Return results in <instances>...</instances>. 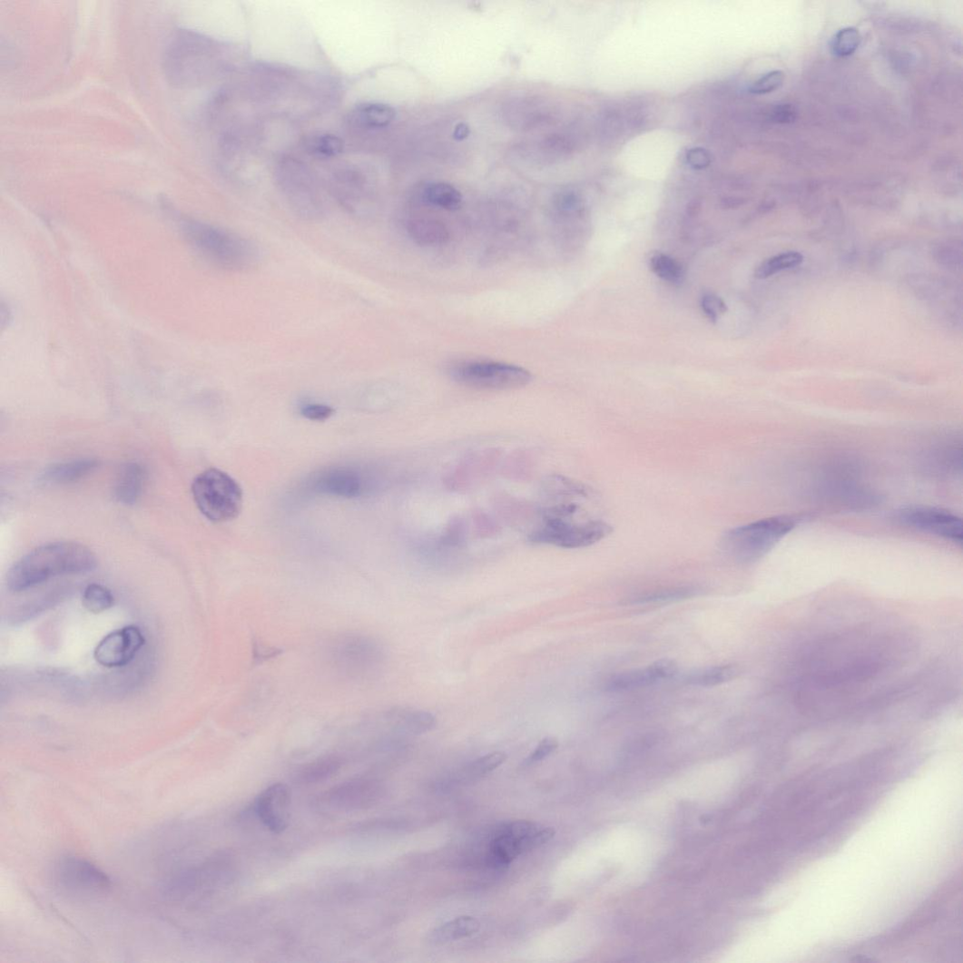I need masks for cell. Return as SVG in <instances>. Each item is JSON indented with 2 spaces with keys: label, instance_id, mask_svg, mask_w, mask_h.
<instances>
[{
  "label": "cell",
  "instance_id": "1",
  "mask_svg": "<svg viewBox=\"0 0 963 963\" xmlns=\"http://www.w3.org/2000/svg\"><path fill=\"white\" fill-rule=\"evenodd\" d=\"M595 494L586 485L555 475L542 482L537 524L529 535L535 544L582 549L602 541L613 527L589 507Z\"/></svg>",
  "mask_w": 963,
  "mask_h": 963
},
{
  "label": "cell",
  "instance_id": "2",
  "mask_svg": "<svg viewBox=\"0 0 963 963\" xmlns=\"http://www.w3.org/2000/svg\"><path fill=\"white\" fill-rule=\"evenodd\" d=\"M96 566V556L85 545L70 541L49 543L13 565L8 572L7 587L13 593H22L52 578L87 574Z\"/></svg>",
  "mask_w": 963,
  "mask_h": 963
},
{
  "label": "cell",
  "instance_id": "3",
  "mask_svg": "<svg viewBox=\"0 0 963 963\" xmlns=\"http://www.w3.org/2000/svg\"><path fill=\"white\" fill-rule=\"evenodd\" d=\"M182 229L195 250L221 270L249 271L261 259L258 246L240 233L195 220L183 221Z\"/></svg>",
  "mask_w": 963,
  "mask_h": 963
},
{
  "label": "cell",
  "instance_id": "4",
  "mask_svg": "<svg viewBox=\"0 0 963 963\" xmlns=\"http://www.w3.org/2000/svg\"><path fill=\"white\" fill-rule=\"evenodd\" d=\"M859 465L850 458H835L820 467L813 494L823 504L843 510L863 511L879 503L877 493L861 481Z\"/></svg>",
  "mask_w": 963,
  "mask_h": 963
},
{
  "label": "cell",
  "instance_id": "5",
  "mask_svg": "<svg viewBox=\"0 0 963 963\" xmlns=\"http://www.w3.org/2000/svg\"><path fill=\"white\" fill-rule=\"evenodd\" d=\"M803 519L801 515H780L728 530L720 540V548L740 564L756 563L797 528Z\"/></svg>",
  "mask_w": 963,
  "mask_h": 963
},
{
  "label": "cell",
  "instance_id": "6",
  "mask_svg": "<svg viewBox=\"0 0 963 963\" xmlns=\"http://www.w3.org/2000/svg\"><path fill=\"white\" fill-rule=\"evenodd\" d=\"M277 187L290 210L306 221H319L326 214V202L319 182L306 164L283 158L276 167Z\"/></svg>",
  "mask_w": 963,
  "mask_h": 963
},
{
  "label": "cell",
  "instance_id": "7",
  "mask_svg": "<svg viewBox=\"0 0 963 963\" xmlns=\"http://www.w3.org/2000/svg\"><path fill=\"white\" fill-rule=\"evenodd\" d=\"M192 492L198 509L212 523L230 522L242 509V488L219 468H208L200 474L192 483Z\"/></svg>",
  "mask_w": 963,
  "mask_h": 963
},
{
  "label": "cell",
  "instance_id": "8",
  "mask_svg": "<svg viewBox=\"0 0 963 963\" xmlns=\"http://www.w3.org/2000/svg\"><path fill=\"white\" fill-rule=\"evenodd\" d=\"M328 657L337 671L359 680L373 673L382 663L384 650L370 636L346 634L336 636L329 644Z\"/></svg>",
  "mask_w": 963,
  "mask_h": 963
},
{
  "label": "cell",
  "instance_id": "9",
  "mask_svg": "<svg viewBox=\"0 0 963 963\" xmlns=\"http://www.w3.org/2000/svg\"><path fill=\"white\" fill-rule=\"evenodd\" d=\"M211 45L193 33L176 34L168 44L164 59L170 82L176 86L195 84L205 71Z\"/></svg>",
  "mask_w": 963,
  "mask_h": 963
},
{
  "label": "cell",
  "instance_id": "10",
  "mask_svg": "<svg viewBox=\"0 0 963 963\" xmlns=\"http://www.w3.org/2000/svg\"><path fill=\"white\" fill-rule=\"evenodd\" d=\"M452 378L458 383L480 389L508 390L523 388L533 378L532 374L514 364L468 360L455 364Z\"/></svg>",
  "mask_w": 963,
  "mask_h": 963
},
{
  "label": "cell",
  "instance_id": "11",
  "mask_svg": "<svg viewBox=\"0 0 963 963\" xmlns=\"http://www.w3.org/2000/svg\"><path fill=\"white\" fill-rule=\"evenodd\" d=\"M54 879L60 891L74 899H96L112 889V879L83 857L66 855L59 859Z\"/></svg>",
  "mask_w": 963,
  "mask_h": 963
},
{
  "label": "cell",
  "instance_id": "12",
  "mask_svg": "<svg viewBox=\"0 0 963 963\" xmlns=\"http://www.w3.org/2000/svg\"><path fill=\"white\" fill-rule=\"evenodd\" d=\"M555 830L526 821L508 823L498 830L494 837L488 854L492 866L509 865L520 854L536 850L550 842Z\"/></svg>",
  "mask_w": 963,
  "mask_h": 963
},
{
  "label": "cell",
  "instance_id": "13",
  "mask_svg": "<svg viewBox=\"0 0 963 963\" xmlns=\"http://www.w3.org/2000/svg\"><path fill=\"white\" fill-rule=\"evenodd\" d=\"M330 192L352 216L367 217L374 201L375 187L369 175L356 166L344 167L333 173Z\"/></svg>",
  "mask_w": 963,
  "mask_h": 963
},
{
  "label": "cell",
  "instance_id": "14",
  "mask_svg": "<svg viewBox=\"0 0 963 963\" xmlns=\"http://www.w3.org/2000/svg\"><path fill=\"white\" fill-rule=\"evenodd\" d=\"M896 522L907 528L920 531L958 545H962L963 526L957 515L931 506H906L895 513Z\"/></svg>",
  "mask_w": 963,
  "mask_h": 963
},
{
  "label": "cell",
  "instance_id": "15",
  "mask_svg": "<svg viewBox=\"0 0 963 963\" xmlns=\"http://www.w3.org/2000/svg\"><path fill=\"white\" fill-rule=\"evenodd\" d=\"M145 644L140 628L126 626L103 637L94 650V659L107 668H122L132 663Z\"/></svg>",
  "mask_w": 963,
  "mask_h": 963
},
{
  "label": "cell",
  "instance_id": "16",
  "mask_svg": "<svg viewBox=\"0 0 963 963\" xmlns=\"http://www.w3.org/2000/svg\"><path fill=\"white\" fill-rule=\"evenodd\" d=\"M505 123L517 132H532L550 123L554 113L548 102L542 97H516L503 108Z\"/></svg>",
  "mask_w": 963,
  "mask_h": 963
},
{
  "label": "cell",
  "instance_id": "17",
  "mask_svg": "<svg viewBox=\"0 0 963 963\" xmlns=\"http://www.w3.org/2000/svg\"><path fill=\"white\" fill-rule=\"evenodd\" d=\"M567 151L568 142L561 135H545L515 145L511 158L526 167H545L558 162Z\"/></svg>",
  "mask_w": 963,
  "mask_h": 963
},
{
  "label": "cell",
  "instance_id": "18",
  "mask_svg": "<svg viewBox=\"0 0 963 963\" xmlns=\"http://www.w3.org/2000/svg\"><path fill=\"white\" fill-rule=\"evenodd\" d=\"M291 794L283 784H274L260 794L255 801V812L262 823L275 834L289 827Z\"/></svg>",
  "mask_w": 963,
  "mask_h": 963
},
{
  "label": "cell",
  "instance_id": "19",
  "mask_svg": "<svg viewBox=\"0 0 963 963\" xmlns=\"http://www.w3.org/2000/svg\"><path fill=\"white\" fill-rule=\"evenodd\" d=\"M373 786L361 778L348 781L326 792L319 806L329 811L351 812L361 811L373 798Z\"/></svg>",
  "mask_w": 963,
  "mask_h": 963
},
{
  "label": "cell",
  "instance_id": "20",
  "mask_svg": "<svg viewBox=\"0 0 963 963\" xmlns=\"http://www.w3.org/2000/svg\"><path fill=\"white\" fill-rule=\"evenodd\" d=\"M678 664L672 660H660L645 668L617 673L608 681L609 692H627L644 688L662 681H667L678 673Z\"/></svg>",
  "mask_w": 963,
  "mask_h": 963
},
{
  "label": "cell",
  "instance_id": "21",
  "mask_svg": "<svg viewBox=\"0 0 963 963\" xmlns=\"http://www.w3.org/2000/svg\"><path fill=\"white\" fill-rule=\"evenodd\" d=\"M923 467L934 476L955 477L961 472L962 447L957 436H942L923 456Z\"/></svg>",
  "mask_w": 963,
  "mask_h": 963
},
{
  "label": "cell",
  "instance_id": "22",
  "mask_svg": "<svg viewBox=\"0 0 963 963\" xmlns=\"http://www.w3.org/2000/svg\"><path fill=\"white\" fill-rule=\"evenodd\" d=\"M314 486L317 491L328 496L354 498L359 496L361 483L359 476L349 468H331L321 474Z\"/></svg>",
  "mask_w": 963,
  "mask_h": 963
},
{
  "label": "cell",
  "instance_id": "23",
  "mask_svg": "<svg viewBox=\"0 0 963 963\" xmlns=\"http://www.w3.org/2000/svg\"><path fill=\"white\" fill-rule=\"evenodd\" d=\"M99 462L93 458H80L60 462L45 468L41 481L45 484L64 485L74 483L92 474Z\"/></svg>",
  "mask_w": 963,
  "mask_h": 963
},
{
  "label": "cell",
  "instance_id": "24",
  "mask_svg": "<svg viewBox=\"0 0 963 963\" xmlns=\"http://www.w3.org/2000/svg\"><path fill=\"white\" fill-rule=\"evenodd\" d=\"M145 482L144 467L137 462H130L121 467L115 484V497L125 506L135 505L142 496Z\"/></svg>",
  "mask_w": 963,
  "mask_h": 963
},
{
  "label": "cell",
  "instance_id": "25",
  "mask_svg": "<svg viewBox=\"0 0 963 963\" xmlns=\"http://www.w3.org/2000/svg\"><path fill=\"white\" fill-rule=\"evenodd\" d=\"M387 720L397 731L412 735L427 733L436 726V718L427 712L397 708L387 713Z\"/></svg>",
  "mask_w": 963,
  "mask_h": 963
},
{
  "label": "cell",
  "instance_id": "26",
  "mask_svg": "<svg viewBox=\"0 0 963 963\" xmlns=\"http://www.w3.org/2000/svg\"><path fill=\"white\" fill-rule=\"evenodd\" d=\"M407 231L413 242L424 247L445 245L450 239L447 227L434 219H411L408 222Z\"/></svg>",
  "mask_w": 963,
  "mask_h": 963
},
{
  "label": "cell",
  "instance_id": "27",
  "mask_svg": "<svg viewBox=\"0 0 963 963\" xmlns=\"http://www.w3.org/2000/svg\"><path fill=\"white\" fill-rule=\"evenodd\" d=\"M480 928V922L473 917L457 918L435 929L430 933L428 941L434 946L447 945L475 935Z\"/></svg>",
  "mask_w": 963,
  "mask_h": 963
},
{
  "label": "cell",
  "instance_id": "28",
  "mask_svg": "<svg viewBox=\"0 0 963 963\" xmlns=\"http://www.w3.org/2000/svg\"><path fill=\"white\" fill-rule=\"evenodd\" d=\"M397 113L393 107L382 103H364L352 113L356 124L367 129H379L392 123Z\"/></svg>",
  "mask_w": 963,
  "mask_h": 963
},
{
  "label": "cell",
  "instance_id": "29",
  "mask_svg": "<svg viewBox=\"0 0 963 963\" xmlns=\"http://www.w3.org/2000/svg\"><path fill=\"white\" fill-rule=\"evenodd\" d=\"M423 201L448 211H458L463 198L459 191L445 182H432L422 192Z\"/></svg>",
  "mask_w": 963,
  "mask_h": 963
},
{
  "label": "cell",
  "instance_id": "30",
  "mask_svg": "<svg viewBox=\"0 0 963 963\" xmlns=\"http://www.w3.org/2000/svg\"><path fill=\"white\" fill-rule=\"evenodd\" d=\"M343 760L338 756H326L304 765L298 772L299 782L305 785L317 784L333 776L341 770Z\"/></svg>",
  "mask_w": 963,
  "mask_h": 963
},
{
  "label": "cell",
  "instance_id": "31",
  "mask_svg": "<svg viewBox=\"0 0 963 963\" xmlns=\"http://www.w3.org/2000/svg\"><path fill=\"white\" fill-rule=\"evenodd\" d=\"M739 674L734 665L725 664L695 670L688 673L687 683L697 687H714L731 682Z\"/></svg>",
  "mask_w": 963,
  "mask_h": 963
},
{
  "label": "cell",
  "instance_id": "32",
  "mask_svg": "<svg viewBox=\"0 0 963 963\" xmlns=\"http://www.w3.org/2000/svg\"><path fill=\"white\" fill-rule=\"evenodd\" d=\"M699 588L692 585L667 587L632 598L628 604H663L688 600L697 595Z\"/></svg>",
  "mask_w": 963,
  "mask_h": 963
},
{
  "label": "cell",
  "instance_id": "33",
  "mask_svg": "<svg viewBox=\"0 0 963 963\" xmlns=\"http://www.w3.org/2000/svg\"><path fill=\"white\" fill-rule=\"evenodd\" d=\"M803 262V256L798 251H786L774 255L762 263L754 271V277L765 280L781 271L799 267Z\"/></svg>",
  "mask_w": 963,
  "mask_h": 963
},
{
  "label": "cell",
  "instance_id": "34",
  "mask_svg": "<svg viewBox=\"0 0 963 963\" xmlns=\"http://www.w3.org/2000/svg\"><path fill=\"white\" fill-rule=\"evenodd\" d=\"M115 604L114 595L106 586L92 584L86 587L83 596V604L92 614H101L111 609Z\"/></svg>",
  "mask_w": 963,
  "mask_h": 963
},
{
  "label": "cell",
  "instance_id": "35",
  "mask_svg": "<svg viewBox=\"0 0 963 963\" xmlns=\"http://www.w3.org/2000/svg\"><path fill=\"white\" fill-rule=\"evenodd\" d=\"M650 268L659 278L673 284L681 283L684 277L682 265L664 253L653 254L650 258Z\"/></svg>",
  "mask_w": 963,
  "mask_h": 963
},
{
  "label": "cell",
  "instance_id": "36",
  "mask_svg": "<svg viewBox=\"0 0 963 963\" xmlns=\"http://www.w3.org/2000/svg\"><path fill=\"white\" fill-rule=\"evenodd\" d=\"M344 141L332 134H322L310 138L307 142V150L311 155L319 159H332L344 152Z\"/></svg>",
  "mask_w": 963,
  "mask_h": 963
},
{
  "label": "cell",
  "instance_id": "37",
  "mask_svg": "<svg viewBox=\"0 0 963 963\" xmlns=\"http://www.w3.org/2000/svg\"><path fill=\"white\" fill-rule=\"evenodd\" d=\"M506 760L507 756L504 752L487 753L464 768L463 775L472 779L485 776L498 769Z\"/></svg>",
  "mask_w": 963,
  "mask_h": 963
},
{
  "label": "cell",
  "instance_id": "38",
  "mask_svg": "<svg viewBox=\"0 0 963 963\" xmlns=\"http://www.w3.org/2000/svg\"><path fill=\"white\" fill-rule=\"evenodd\" d=\"M861 44V35L854 28L839 32L831 41V50L839 57H848L854 54Z\"/></svg>",
  "mask_w": 963,
  "mask_h": 963
},
{
  "label": "cell",
  "instance_id": "39",
  "mask_svg": "<svg viewBox=\"0 0 963 963\" xmlns=\"http://www.w3.org/2000/svg\"><path fill=\"white\" fill-rule=\"evenodd\" d=\"M785 73L782 71L770 72L754 83L750 92L753 94H767L778 90L785 82Z\"/></svg>",
  "mask_w": 963,
  "mask_h": 963
},
{
  "label": "cell",
  "instance_id": "40",
  "mask_svg": "<svg viewBox=\"0 0 963 963\" xmlns=\"http://www.w3.org/2000/svg\"><path fill=\"white\" fill-rule=\"evenodd\" d=\"M961 252L960 246H955V243L950 242H942L933 251L936 261L948 268H956L961 265Z\"/></svg>",
  "mask_w": 963,
  "mask_h": 963
},
{
  "label": "cell",
  "instance_id": "41",
  "mask_svg": "<svg viewBox=\"0 0 963 963\" xmlns=\"http://www.w3.org/2000/svg\"><path fill=\"white\" fill-rule=\"evenodd\" d=\"M555 211L561 216L575 213L580 208L578 196L572 192H561L554 199Z\"/></svg>",
  "mask_w": 963,
  "mask_h": 963
},
{
  "label": "cell",
  "instance_id": "42",
  "mask_svg": "<svg viewBox=\"0 0 963 963\" xmlns=\"http://www.w3.org/2000/svg\"><path fill=\"white\" fill-rule=\"evenodd\" d=\"M701 308L708 319L717 321L727 310L724 301L715 294L708 293L702 297Z\"/></svg>",
  "mask_w": 963,
  "mask_h": 963
},
{
  "label": "cell",
  "instance_id": "43",
  "mask_svg": "<svg viewBox=\"0 0 963 963\" xmlns=\"http://www.w3.org/2000/svg\"><path fill=\"white\" fill-rule=\"evenodd\" d=\"M558 748V742L555 738H545L542 740L536 748L532 752L530 756L526 760L525 765L531 766L538 762H543L546 758L550 757L553 752Z\"/></svg>",
  "mask_w": 963,
  "mask_h": 963
},
{
  "label": "cell",
  "instance_id": "44",
  "mask_svg": "<svg viewBox=\"0 0 963 963\" xmlns=\"http://www.w3.org/2000/svg\"><path fill=\"white\" fill-rule=\"evenodd\" d=\"M304 418L310 421L323 422L329 420L335 413L334 408L324 404H308L301 410Z\"/></svg>",
  "mask_w": 963,
  "mask_h": 963
},
{
  "label": "cell",
  "instance_id": "45",
  "mask_svg": "<svg viewBox=\"0 0 963 963\" xmlns=\"http://www.w3.org/2000/svg\"><path fill=\"white\" fill-rule=\"evenodd\" d=\"M687 161L695 169H704L711 163V155L706 150L692 149L687 153Z\"/></svg>",
  "mask_w": 963,
  "mask_h": 963
},
{
  "label": "cell",
  "instance_id": "46",
  "mask_svg": "<svg viewBox=\"0 0 963 963\" xmlns=\"http://www.w3.org/2000/svg\"><path fill=\"white\" fill-rule=\"evenodd\" d=\"M774 118L780 123H790L795 119V111L791 105H781L774 111Z\"/></svg>",
  "mask_w": 963,
  "mask_h": 963
},
{
  "label": "cell",
  "instance_id": "47",
  "mask_svg": "<svg viewBox=\"0 0 963 963\" xmlns=\"http://www.w3.org/2000/svg\"><path fill=\"white\" fill-rule=\"evenodd\" d=\"M255 653L258 654L257 659L262 660L276 656L278 652H276V649H270L266 646H258V648L255 649Z\"/></svg>",
  "mask_w": 963,
  "mask_h": 963
}]
</instances>
